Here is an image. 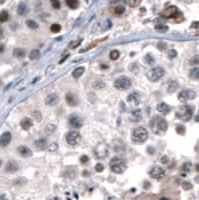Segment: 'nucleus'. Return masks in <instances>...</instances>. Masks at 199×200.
<instances>
[{
    "instance_id": "obj_1",
    "label": "nucleus",
    "mask_w": 199,
    "mask_h": 200,
    "mask_svg": "<svg viewBox=\"0 0 199 200\" xmlns=\"http://www.w3.org/2000/svg\"><path fill=\"white\" fill-rule=\"evenodd\" d=\"M150 128L155 134L163 135L167 130V122L161 117H155L150 121Z\"/></svg>"
},
{
    "instance_id": "obj_2",
    "label": "nucleus",
    "mask_w": 199,
    "mask_h": 200,
    "mask_svg": "<svg viewBox=\"0 0 199 200\" xmlns=\"http://www.w3.org/2000/svg\"><path fill=\"white\" fill-rule=\"evenodd\" d=\"M193 110H194V108H192L190 105H183V106H180L177 109L175 115L179 120L187 122L192 118Z\"/></svg>"
},
{
    "instance_id": "obj_3",
    "label": "nucleus",
    "mask_w": 199,
    "mask_h": 200,
    "mask_svg": "<svg viewBox=\"0 0 199 200\" xmlns=\"http://www.w3.org/2000/svg\"><path fill=\"white\" fill-rule=\"evenodd\" d=\"M148 138V131L144 127H137L133 130L131 135L132 141L136 144H141L144 143Z\"/></svg>"
},
{
    "instance_id": "obj_4",
    "label": "nucleus",
    "mask_w": 199,
    "mask_h": 200,
    "mask_svg": "<svg viewBox=\"0 0 199 200\" xmlns=\"http://www.w3.org/2000/svg\"><path fill=\"white\" fill-rule=\"evenodd\" d=\"M110 168L116 174H122L126 170V163L122 158L120 157H113L110 160Z\"/></svg>"
},
{
    "instance_id": "obj_5",
    "label": "nucleus",
    "mask_w": 199,
    "mask_h": 200,
    "mask_svg": "<svg viewBox=\"0 0 199 200\" xmlns=\"http://www.w3.org/2000/svg\"><path fill=\"white\" fill-rule=\"evenodd\" d=\"M164 74H165L164 69L162 67H160V66H156V67L152 68V69H150L147 72V77L151 81L156 82L158 80H160L164 76Z\"/></svg>"
},
{
    "instance_id": "obj_6",
    "label": "nucleus",
    "mask_w": 199,
    "mask_h": 200,
    "mask_svg": "<svg viewBox=\"0 0 199 200\" xmlns=\"http://www.w3.org/2000/svg\"><path fill=\"white\" fill-rule=\"evenodd\" d=\"M131 86V80L126 76H121L118 77L114 81V87L118 90H127Z\"/></svg>"
},
{
    "instance_id": "obj_7",
    "label": "nucleus",
    "mask_w": 199,
    "mask_h": 200,
    "mask_svg": "<svg viewBox=\"0 0 199 200\" xmlns=\"http://www.w3.org/2000/svg\"><path fill=\"white\" fill-rule=\"evenodd\" d=\"M65 138H66V141H67L68 144L71 145V146H76V145H78L81 142V135L79 134L78 131H75V130L69 131V132L66 134Z\"/></svg>"
},
{
    "instance_id": "obj_8",
    "label": "nucleus",
    "mask_w": 199,
    "mask_h": 200,
    "mask_svg": "<svg viewBox=\"0 0 199 200\" xmlns=\"http://www.w3.org/2000/svg\"><path fill=\"white\" fill-rule=\"evenodd\" d=\"M195 92L193 90L187 89V90H183L180 93L178 94V99L181 102H186V101H190V100H193L195 98Z\"/></svg>"
},
{
    "instance_id": "obj_9",
    "label": "nucleus",
    "mask_w": 199,
    "mask_h": 200,
    "mask_svg": "<svg viewBox=\"0 0 199 200\" xmlns=\"http://www.w3.org/2000/svg\"><path fill=\"white\" fill-rule=\"evenodd\" d=\"M179 11L178 9H177L176 6H169L167 7L165 10H163L162 12H161V16L164 17V18L166 19H169V18H176V16L179 14Z\"/></svg>"
},
{
    "instance_id": "obj_10",
    "label": "nucleus",
    "mask_w": 199,
    "mask_h": 200,
    "mask_svg": "<svg viewBox=\"0 0 199 200\" xmlns=\"http://www.w3.org/2000/svg\"><path fill=\"white\" fill-rule=\"evenodd\" d=\"M150 176L152 178H155V179H160L163 176L165 175V170L163 169L162 167H159V166H154L152 169L149 172Z\"/></svg>"
},
{
    "instance_id": "obj_11",
    "label": "nucleus",
    "mask_w": 199,
    "mask_h": 200,
    "mask_svg": "<svg viewBox=\"0 0 199 200\" xmlns=\"http://www.w3.org/2000/svg\"><path fill=\"white\" fill-rule=\"evenodd\" d=\"M69 124L71 125L73 128H76V129H78V128H80V127L82 126V119L80 118L78 115H76V114H72L71 116L69 117Z\"/></svg>"
},
{
    "instance_id": "obj_12",
    "label": "nucleus",
    "mask_w": 199,
    "mask_h": 200,
    "mask_svg": "<svg viewBox=\"0 0 199 200\" xmlns=\"http://www.w3.org/2000/svg\"><path fill=\"white\" fill-rule=\"evenodd\" d=\"M59 101V96L55 93H52V94H49L46 98H45V104L47 106H54L58 103Z\"/></svg>"
},
{
    "instance_id": "obj_13",
    "label": "nucleus",
    "mask_w": 199,
    "mask_h": 200,
    "mask_svg": "<svg viewBox=\"0 0 199 200\" xmlns=\"http://www.w3.org/2000/svg\"><path fill=\"white\" fill-rule=\"evenodd\" d=\"M127 101L133 105H138L141 101V96L138 92H133L127 97Z\"/></svg>"
},
{
    "instance_id": "obj_14",
    "label": "nucleus",
    "mask_w": 199,
    "mask_h": 200,
    "mask_svg": "<svg viewBox=\"0 0 199 200\" xmlns=\"http://www.w3.org/2000/svg\"><path fill=\"white\" fill-rule=\"evenodd\" d=\"M142 119V112L139 109H136V110H133L129 115V120L132 121L133 123L139 122V121Z\"/></svg>"
},
{
    "instance_id": "obj_15",
    "label": "nucleus",
    "mask_w": 199,
    "mask_h": 200,
    "mask_svg": "<svg viewBox=\"0 0 199 200\" xmlns=\"http://www.w3.org/2000/svg\"><path fill=\"white\" fill-rule=\"evenodd\" d=\"M11 142V133L6 131L0 136V146L6 147Z\"/></svg>"
},
{
    "instance_id": "obj_16",
    "label": "nucleus",
    "mask_w": 199,
    "mask_h": 200,
    "mask_svg": "<svg viewBox=\"0 0 199 200\" xmlns=\"http://www.w3.org/2000/svg\"><path fill=\"white\" fill-rule=\"evenodd\" d=\"M18 152L22 157H31L32 156V151H31V149L28 148L27 146H24V145H20L18 147Z\"/></svg>"
},
{
    "instance_id": "obj_17",
    "label": "nucleus",
    "mask_w": 199,
    "mask_h": 200,
    "mask_svg": "<svg viewBox=\"0 0 199 200\" xmlns=\"http://www.w3.org/2000/svg\"><path fill=\"white\" fill-rule=\"evenodd\" d=\"M65 100L69 106H76L78 104V100L76 98V96L72 93H67L65 96Z\"/></svg>"
},
{
    "instance_id": "obj_18",
    "label": "nucleus",
    "mask_w": 199,
    "mask_h": 200,
    "mask_svg": "<svg viewBox=\"0 0 199 200\" xmlns=\"http://www.w3.org/2000/svg\"><path fill=\"white\" fill-rule=\"evenodd\" d=\"M32 125H33V120L31 118H29V117H25V118H23L22 120L20 121V126L22 127V129H24V130L30 129L31 127H32Z\"/></svg>"
},
{
    "instance_id": "obj_19",
    "label": "nucleus",
    "mask_w": 199,
    "mask_h": 200,
    "mask_svg": "<svg viewBox=\"0 0 199 200\" xmlns=\"http://www.w3.org/2000/svg\"><path fill=\"white\" fill-rule=\"evenodd\" d=\"M5 170L6 172H9V173H13V172H16L18 170V165L15 161H8L6 167H5Z\"/></svg>"
},
{
    "instance_id": "obj_20",
    "label": "nucleus",
    "mask_w": 199,
    "mask_h": 200,
    "mask_svg": "<svg viewBox=\"0 0 199 200\" xmlns=\"http://www.w3.org/2000/svg\"><path fill=\"white\" fill-rule=\"evenodd\" d=\"M156 109L158 112L162 113V114H167V113L170 111V108H169V106L166 104V103L164 102H161V103H158L156 106Z\"/></svg>"
},
{
    "instance_id": "obj_21",
    "label": "nucleus",
    "mask_w": 199,
    "mask_h": 200,
    "mask_svg": "<svg viewBox=\"0 0 199 200\" xmlns=\"http://www.w3.org/2000/svg\"><path fill=\"white\" fill-rule=\"evenodd\" d=\"M17 13H18L20 16H25V15L28 13V7L25 3L21 2L20 4L17 7Z\"/></svg>"
},
{
    "instance_id": "obj_22",
    "label": "nucleus",
    "mask_w": 199,
    "mask_h": 200,
    "mask_svg": "<svg viewBox=\"0 0 199 200\" xmlns=\"http://www.w3.org/2000/svg\"><path fill=\"white\" fill-rule=\"evenodd\" d=\"M189 76H190L191 79L193 80H198L199 78V68L197 67H193L192 69L189 71Z\"/></svg>"
},
{
    "instance_id": "obj_23",
    "label": "nucleus",
    "mask_w": 199,
    "mask_h": 200,
    "mask_svg": "<svg viewBox=\"0 0 199 200\" xmlns=\"http://www.w3.org/2000/svg\"><path fill=\"white\" fill-rule=\"evenodd\" d=\"M84 71H85V68H84L83 66H81V67H77L75 70H73V72H72V76H73L74 78H79L83 75Z\"/></svg>"
},
{
    "instance_id": "obj_24",
    "label": "nucleus",
    "mask_w": 199,
    "mask_h": 200,
    "mask_svg": "<svg viewBox=\"0 0 199 200\" xmlns=\"http://www.w3.org/2000/svg\"><path fill=\"white\" fill-rule=\"evenodd\" d=\"M34 144L38 149H44L45 147L47 146V141H46V139H44V138H40L35 141Z\"/></svg>"
},
{
    "instance_id": "obj_25",
    "label": "nucleus",
    "mask_w": 199,
    "mask_h": 200,
    "mask_svg": "<svg viewBox=\"0 0 199 200\" xmlns=\"http://www.w3.org/2000/svg\"><path fill=\"white\" fill-rule=\"evenodd\" d=\"M13 55L17 58H23L25 56V50L23 48H15L13 50Z\"/></svg>"
},
{
    "instance_id": "obj_26",
    "label": "nucleus",
    "mask_w": 199,
    "mask_h": 200,
    "mask_svg": "<svg viewBox=\"0 0 199 200\" xmlns=\"http://www.w3.org/2000/svg\"><path fill=\"white\" fill-rule=\"evenodd\" d=\"M44 130H45V133H46L47 135H51L56 131V126H55L54 124H52V123H49V124L46 125Z\"/></svg>"
},
{
    "instance_id": "obj_27",
    "label": "nucleus",
    "mask_w": 199,
    "mask_h": 200,
    "mask_svg": "<svg viewBox=\"0 0 199 200\" xmlns=\"http://www.w3.org/2000/svg\"><path fill=\"white\" fill-rule=\"evenodd\" d=\"M39 57H40V51L38 49H33L32 51L30 52V54H29L30 60H37L39 59Z\"/></svg>"
},
{
    "instance_id": "obj_28",
    "label": "nucleus",
    "mask_w": 199,
    "mask_h": 200,
    "mask_svg": "<svg viewBox=\"0 0 199 200\" xmlns=\"http://www.w3.org/2000/svg\"><path fill=\"white\" fill-rule=\"evenodd\" d=\"M65 1H66V4L68 5V7H70L71 9H76L79 6L78 0H65Z\"/></svg>"
},
{
    "instance_id": "obj_29",
    "label": "nucleus",
    "mask_w": 199,
    "mask_h": 200,
    "mask_svg": "<svg viewBox=\"0 0 199 200\" xmlns=\"http://www.w3.org/2000/svg\"><path fill=\"white\" fill-rule=\"evenodd\" d=\"M177 88H178V83H177L176 81H174V80L170 81V83H169V85H168V93H173V92H175V90H177Z\"/></svg>"
},
{
    "instance_id": "obj_30",
    "label": "nucleus",
    "mask_w": 199,
    "mask_h": 200,
    "mask_svg": "<svg viewBox=\"0 0 199 200\" xmlns=\"http://www.w3.org/2000/svg\"><path fill=\"white\" fill-rule=\"evenodd\" d=\"M8 19H9V14L6 10H3L0 12V22L1 23L6 22Z\"/></svg>"
},
{
    "instance_id": "obj_31",
    "label": "nucleus",
    "mask_w": 199,
    "mask_h": 200,
    "mask_svg": "<svg viewBox=\"0 0 199 200\" xmlns=\"http://www.w3.org/2000/svg\"><path fill=\"white\" fill-rule=\"evenodd\" d=\"M154 28L158 32H166V31H168V26L165 24H156Z\"/></svg>"
},
{
    "instance_id": "obj_32",
    "label": "nucleus",
    "mask_w": 199,
    "mask_h": 200,
    "mask_svg": "<svg viewBox=\"0 0 199 200\" xmlns=\"http://www.w3.org/2000/svg\"><path fill=\"white\" fill-rule=\"evenodd\" d=\"M144 61H145V63L148 64V65H153V64L155 63L154 57H153V56L151 55V54H147V55H145Z\"/></svg>"
},
{
    "instance_id": "obj_33",
    "label": "nucleus",
    "mask_w": 199,
    "mask_h": 200,
    "mask_svg": "<svg viewBox=\"0 0 199 200\" xmlns=\"http://www.w3.org/2000/svg\"><path fill=\"white\" fill-rule=\"evenodd\" d=\"M192 168H193L192 163H190V162H185L182 165V168H181V169L185 172H190L191 170H192Z\"/></svg>"
},
{
    "instance_id": "obj_34",
    "label": "nucleus",
    "mask_w": 199,
    "mask_h": 200,
    "mask_svg": "<svg viewBox=\"0 0 199 200\" xmlns=\"http://www.w3.org/2000/svg\"><path fill=\"white\" fill-rule=\"evenodd\" d=\"M26 25L31 29H37V28H38V24H37L36 21L31 20V19H29V20L26 21Z\"/></svg>"
},
{
    "instance_id": "obj_35",
    "label": "nucleus",
    "mask_w": 199,
    "mask_h": 200,
    "mask_svg": "<svg viewBox=\"0 0 199 200\" xmlns=\"http://www.w3.org/2000/svg\"><path fill=\"white\" fill-rule=\"evenodd\" d=\"M142 2V0H128L127 4L130 7H137L140 5V3Z\"/></svg>"
},
{
    "instance_id": "obj_36",
    "label": "nucleus",
    "mask_w": 199,
    "mask_h": 200,
    "mask_svg": "<svg viewBox=\"0 0 199 200\" xmlns=\"http://www.w3.org/2000/svg\"><path fill=\"white\" fill-rule=\"evenodd\" d=\"M109 56H110V59L111 60H117L120 56V53L118 50H112V51L110 52Z\"/></svg>"
},
{
    "instance_id": "obj_37",
    "label": "nucleus",
    "mask_w": 199,
    "mask_h": 200,
    "mask_svg": "<svg viewBox=\"0 0 199 200\" xmlns=\"http://www.w3.org/2000/svg\"><path fill=\"white\" fill-rule=\"evenodd\" d=\"M112 26V23L110 20H105L103 22V25H102V28H101V31H106L108 29H110Z\"/></svg>"
},
{
    "instance_id": "obj_38",
    "label": "nucleus",
    "mask_w": 199,
    "mask_h": 200,
    "mask_svg": "<svg viewBox=\"0 0 199 200\" xmlns=\"http://www.w3.org/2000/svg\"><path fill=\"white\" fill-rule=\"evenodd\" d=\"M124 12H125V8H124L123 6H117L114 9V13H115V15H117V16L122 15Z\"/></svg>"
},
{
    "instance_id": "obj_39",
    "label": "nucleus",
    "mask_w": 199,
    "mask_h": 200,
    "mask_svg": "<svg viewBox=\"0 0 199 200\" xmlns=\"http://www.w3.org/2000/svg\"><path fill=\"white\" fill-rule=\"evenodd\" d=\"M50 30H51V32H53V33H57L61 30V26L59 24H52L50 26Z\"/></svg>"
},
{
    "instance_id": "obj_40",
    "label": "nucleus",
    "mask_w": 199,
    "mask_h": 200,
    "mask_svg": "<svg viewBox=\"0 0 199 200\" xmlns=\"http://www.w3.org/2000/svg\"><path fill=\"white\" fill-rule=\"evenodd\" d=\"M32 115H33V118H34L37 122L41 121V119H42V115H41V113L39 112V111H34V112L32 113Z\"/></svg>"
},
{
    "instance_id": "obj_41",
    "label": "nucleus",
    "mask_w": 199,
    "mask_h": 200,
    "mask_svg": "<svg viewBox=\"0 0 199 200\" xmlns=\"http://www.w3.org/2000/svg\"><path fill=\"white\" fill-rule=\"evenodd\" d=\"M176 132L178 133V134H180V135H183V134H185V127L183 126V125H177L176 126Z\"/></svg>"
},
{
    "instance_id": "obj_42",
    "label": "nucleus",
    "mask_w": 199,
    "mask_h": 200,
    "mask_svg": "<svg viewBox=\"0 0 199 200\" xmlns=\"http://www.w3.org/2000/svg\"><path fill=\"white\" fill-rule=\"evenodd\" d=\"M193 187V185L190 183V182H187V181H184L182 183V188L184 190H191Z\"/></svg>"
},
{
    "instance_id": "obj_43",
    "label": "nucleus",
    "mask_w": 199,
    "mask_h": 200,
    "mask_svg": "<svg viewBox=\"0 0 199 200\" xmlns=\"http://www.w3.org/2000/svg\"><path fill=\"white\" fill-rule=\"evenodd\" d=\"M199 62V58H198V55H195L194 57H192L190 59V61H189V63H190V65H197Z\"/></svg>"
},
{
    "instance_id": "obj_44",
    "label": "nucleus",
    "mask_w": 199,
    "mask_h": 200,
    "mask_svg": "<svg viewBox=\"0 0 199 200\" xmlns=\"http://www.w3.org/2000/svg\"><path fill=\"white\" fill-rule=\"evenodd\" d=\"M51 4H52V6L54 9H59L61 6L59 0H51Z\"/></svg>"
},
{
    "instance_id": "obj_45",
    "label": "nucleus",
    "mask_w": 199,
    "mask_h": 200,
    "mask_svg": "<svg viewBox=\"0 0 199 200\" xmlns=\"http://www.w3.org/2000/svg\"><path fill=\"white\" fill-rule=\"evenodd\" d=\"M168 56L169 58H175L177 56V51L174 50V49H170L168 52Z\"/></svg>"
},
{
    "instance_id": "obj_46",
    "label": "nucleus",
    "mask_w": 199,
    "mask_h": 200,
    "mask_svg": "<svg viewBox=\"0 0 199 200\" xmlns=\"http://www.w3.org/2000/svg\"><path fill=\"white\" fill-rule=\"evenodd\" d=\"M88 161H89V157H88L87 155H82L81 157H80V162H81L82 164H86Z\"/></svg>"
},
{
    "instance_id": "obj_47",
    "label": "nucleus",
    "mask_w": 199,
    "mask_h": 200,
    "mask_svg": "<svg viewBox=\"0 0 199 200\" xmlns=\"http://www.w3.org/2000/svg\"><path fill=\"white\" fill-rule=\"evenodd\" d=\"M95 170L96 172H102L104 170V166L101 163H97L95 165Z\"/></svg>"
},
{
    "instance_id": "obj_48",
    "label": "nucleus",
    "mask_w": 199,
    "mask_h": 200,
    "mask_svg": "<svg viewBox=\"0 0 199 200\" xmlns=\"http://www.w3.org/2000/svg\"><path fill=\"white\" fill-rule=\"evenodd\" d=\"M57 149H58V145H57L56 143H52V144L49 146V151H51V152L56 151Z\"/></svg>"
},
{
    "instance_id": "obj_49",
    "label": "nucleus",
    "mask_w": 199,
    "mask_h": 200,
    "mask_svg": "<svg viewBox=\"0 0 199 200\" xmlns=\"http://www.w3.org/2000/svg\"><path fill=\"white\" fill-rule=\"evenodd\" d=\"M24 183H26V179H24L23 177L18 178V179L14 181V184H20V185H22V184H24Z\"/></svg>"
},
{
    "instance_id": "obj_50",
    "label": "nucleus",
    "mask_w": 199,
    "mask_h": 200,
    "mask_svg": "<svg viewBox=\"0 0 199 200\" xmlns=\"http://www.w3.org/2000/svg\"><path fill=\"white\" fill-rule=\"evenodd\" d=\"M159 160H160V161H161V162H162V163H163V164H166V163H167V162H168V161H169L168 157H167V156H166V155H162V156H161V157H160V158H159Z\"/></svg>"
},
{
    "instance_id": "obj_51",
    "label": "nucleus",
    "mask_w": 199,
    "mask_h": 200,
    "mask_svg": "<svg viewBox=\"0 0 199 200\" xmlns=\"http://www.w3.org/2000/svg\"><path fill=\"white\" fill-rule=\"evenodd\" d=\"M80 43H81V40H77V41H74L73 43L70 44V48H76L77 46H79Z\"/></svg>"
},
{
    "instance_id": "obj_52",
    "label": "nucleus",
    "mask_w": 199,
    "mask_h": 200,
    "mask_svg": "<svg viewBox=\"0 0 199 200\" xmlns=\"http://www.w3.org/2000/svg\"><path fill=\"white\" fill-rule=\"evenodd\" d=\"M157 47H158L160 50H164V49L166 48V44H165L164 42H159L158 45H157Z\"/></svg>"
},
{
    "instance_id": "obj_53",
    "label": "nucleus",
    "mask_w": 199,
    "mask_h": 200,
    "mask_svg": "<svg viewBox=\"0 0 199 200\" xmlns=\"http://www.w3.org/2000/svg\"><path fill=\"white\" fill-rule=\"evenodd\" d=\"M198 25H199L198 21H195V22H193V23H192V25H191V27H192V28H198Z\"/></svg>"
},
{
    "instance_id": "obj_54",
    "label": "nucleus",
    "mask_w": 199,
    "mask_h": 200,
    "mask_svg": "<svg viewBox=\"0 0 199 200\" xmlns=\"http://www.w3.org/2000/svg\"><path fill=\"white\" fill-rule=\"evenodd\" d=\"M0 200H8V198H7V196L5 194H1L0 195Z\"/></svg>"
},
{
    "instance_id": "obj_55",
    "label": "nucleus",
    "mask_w": 199,
    "mask_h": 200,
    "mask_svg": "<svg viewBox=\"0 0 199 200\" xmlns=\"http://www.w3.org/2000/svg\"><path fill=\"white\" fill-rule=\"evenodd\" d=\"M4 52V45L0 44V53H3Z\"/></svg>"
},
{
    "instance_id": "obj_56",
    "label": "nucleus",
    "mask_w": 199,
    "mask_h": 200,
    "mask_svg": "<svg viewBox=\"0 0 199 200\" xmlns=\"http://www.w3.org/2000/svg\"><path fill=\"white\" fill-rule=\"evenodd\" d=\"M100 66H101V67H100L101 69H107V68H108V65H106V64H105V65H104V64H101Z\"/></svg>"
},
{
    "instance_id": "obj_57",
    "label": "nucleus",
    "mask_w": 199,
    "mask_h": 200,
    "mask_svg": "<svg viewBox=\"0 0 199 200\" xmlns=\"http://www.w3.org/2000/svg\"><path fill=\"white\" fill-rule=\"evenodd\" d=\"M68 56H69V55H66V56H65V57H63V59H62V60H60V63H62V62L64 61V60H66V58H67Z\"/></svg>"
},
{
    "instance_id": "obj_58",
    "label": "nucleus",
    "mask_w": 199,
    "mask_h": 200,
    "mask_svg": "<svg viewBox=\"0 0 199 200\" xmlns=\"http://www.w3.org/2000/svg\"><path fill=\"white\" fill-rule=\"evenodd\" d=\"M120 0H111V3H117V2H119Z\"/></svg>"
},
{
    "instance_id": "obj_59",
    "label": "nucleus",
    "mask_w": 199,
    "mask_h": 200,
    "mask_svg": "<svg viewBox=\"0 0 199 200\" xmlns=\"http://www.w3.org/2000/svg\"><path fill=\"white\" fill-rule=\"evenodd\" d=\"M5 2V0H0V5L1 4H3V3Z\"/></svg>"
},
{
    "instance_id": "obj_60",
    "label": "nucleus",
    "mask_w": 199,
    "mask_h": 200,
    "mask_svg": "<svg viewBox=\"0 0 199 200\" xmlns=\"http://www.w3.org/2000/svg\"><path fill=\"white\" fill-rule=\"evenodd\" d=\"M2 36V29H1V27H0V37Z\"/></svg>"
},
{
    "instance_id": "obj_61",
    "label": "nucleus",
    "mask_w": 199,
    "mask_h": 200,
    "mask_svg": "<svg viewBox=\"0 0 199 200\" xmlns=\"http://www.w3.org/2000/svg\"><path fill=\"white\" fill-rule=\"evenodd\" d=\"M160 200H169L168 198H165V197H163V198H161Z\"/></svg>"
},
{
    "instance_id": "obj_62",
    "label": "nucleus",
    "mask_w": 199,
    "mask_h": 200,
    "mask_svg": "<svg viewBox=\"0 0 199 200\" xmlns=\"http://www.w3.org/2000/svg\"><path fill=\"white\" fill-rule=\"evenodd\" d=\"M0 165H1V161H0Z\"/></svg>"
}]
</instances>
